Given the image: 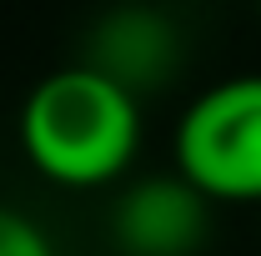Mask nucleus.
I'll return each mask as SVG.
<instances>
[{
    "instance_id": "7ed1b4c3",
    "label": "nucleus",
    "mask_w": 261,
    "mask_h": 256,
    "mask_svg": "<svg viewBox=\"0 0 261 256\" xmlns=\"http://www.w3.org/2000/svg\"><path fill=\"white\" fill-rule=\"evenodd\" d=\"M206 236V196L181 176L136 181L116 206V241L126 256H191Z\"/></svg>"
},
{
    "instance_id": "39448f33",
    "label": "nucleus",
    "mask_w": 261,
    "mask_h": 256,
    "mask_svg": "<svg viewBox=\"0 0 261 256\" xmlns=\"http://www.w3.org/2000/svg\"><path fill=\"white\" fill-rule=\"evenodd\" d=\"M0 256H56V246L25 211L0 206Z\"/></svg>"
},
{
    "instance_id": "20e7f679",
    "label": "nucleus",
    "mask_w": 261,
    "mask_h": 256,
    "mask_svg": "<svg viewBox=\"0 0 261 256\" xmlns=\"http://www.w3.org/2000/svg\"><path fill=\"white\" fill-rule=\"evenodd\" d=\"M171 61H176V35L166 25V15L146 10V5H126L100 20L86 65H96L111 81H121L126 91H136L141 81H161Z\"/></svg>"
},
{
    "instance_id": "f03ea898",
    "label": "nucleus",
    "mask_w": 261,
    "mask_h": 256,
    "mask_svg": "<svg viewBox=\"0 0 261 256\" xmlns=\"http://www.w3.org/2000/svg\"><path fill=\"white\" fill-rule=\"evenodd\" d=\"M176 176L206 201H261V75H226L181 111Z\"/></svg>"
},
{
    "instance_id": "f257e3e1",
    "label": "nucleus",
    "mask_w": 261,
    "mask_h": 256,
    "mask_svg": "<svg viewBox=\"0 0 261 256\" xmlns=\"http://www.w3.org/2000/svg\"><path fill=\"white\" fill-rule=\"evenodd\" d=\"M141 146L136 91L96 65H61L20 106V151L56 186H106Z\"/></svg>"
}]
</instances>
